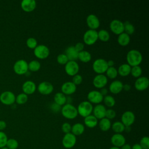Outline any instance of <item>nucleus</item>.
I'll list each match as a JSON object with an SVG mask.
<instances>
[{"label":"nucleus","instance_id":"nucleus-1","mask_svg":"<svg viewBox=\"0 0 149 149\" xmlns=\"http://www.w3.org/2000/svg\"><path fill=\"white\" fill-rule=\"evenodd\" d=\"M143 56L141 53L137 49H131L127 53L126 61L127 64L131 67L139 66L142 62Z\"/></svg>","mask_w":149,"mask_h":149},{"label":"nucleus","instance_id":"nucleus-2","mask_svg":"<svg viewBox=\"0 0 149 149\" xmlns=\"http://www.w3.org/2000/svg\"><path fill=\"white\" fill-rule=\"evenodd\" d=\"M62 116L68 119H73L78 115L77 108L72 104H65L61 109Z\"/></svg>","mask_w":149,"mask_h":149},{"label":"nucleus","instance_id":"nucleus-3","mask_svg":"<svg viewBox=\"0 0 149 149\" xmlns=\"http://www.w3.org/2000/svg\"><path fill=\"white\" fill-rule=\"evenodd\" d=\"M93 109V104L88 101H83L81 102L77 107L78 114L83 118L91 115Z\"/></svg>","mask_w":149,"mask_h":149},{"label":"nucleus","instance_id":"nucleus-4","mask_svg":"<svg viewBox=\"0 0 149 149\" xmlns=\"http://www.w3.org/2000/svg\"><path fill=\"white\" fill-rule=\"evenodd\" d=\"M108 68L107 61L102 58H98L93 63V69L97 74L105 73Z\"/></svg>","mask_w":149,"mask_h":149},{"label":"nucleus","instance_id":"nucleus-5","mask_svg":"<svg viewBox=\"0 0 149 149\" xmlns=\"http://www.w3.org/2000/svg\"><path fill=\"white\" fill-rule=\"evenodd\" d=\"M83 40L87 45H91L95 44L98 40V31L95 30H87L84 33Z\"/></svg>","mask_w":149,"mask_h":149},{"label":"nucleus","instance_id":"nucleus-6","mask_svg":"<svg viewBox=\"0 0 149 149\" xmlns=\"http://www.w3.org/2000/svg\"><path fill=\"white\" fill-rule=\"evenodd\" d=\"M28 70V63L24 59L17 60L13 65V70L19 75L26 74Z\"/></svg>","mask_w":149,"mask_h":149},{"label":"nucleus","instance_id":"nucleus-7","mask_svg":"<svg viewBox=\"0 0 149 149\" xmlns=\"http://www.w3.org/2000/svg\"><path fill=\"white\" fill-rule=\"evenodd\" d=\"M76 141V136H75L72 133H69L65 134L63 136L62 140V144L64 148L70 149L74 147Z\"/></svg>","mask_w":149,"mask_h":149},{"label":"nucleus","instance_id":"nucleus-8","mask_svg":"<svg viewBox=\"0 0 149 149\" xmlns=\"http://www.w3.org/2000/svg\"><path fill=\"white\" fill-rule=\"evenodd\" d=\"M34 54L37 58L44 59L49 56V49L47 46L43 44H40L34 49Z\"/></svg>","mask_w":149,"mask_h":149},{"label":"nucleus","instance_id":"nucleus-9","mask_svg":"<svg viewBox=\"0 0 149 149\" xmlns=\"http://www.w3.org/2000/svg\"><path fill=\"white\" fill-rule=\"evenodd\" d=\"M16 100L15 94L10 91H5L0 95V101L4 105H10L14 104Z\"/></svg>","mask_w":149,"mask_h":149},{"label":"nucleus","instance_id":"nucleus-10","mask_svg":"<svg viewBox=\"0 0 149 149\" xmlns=\"http://www.w3.org/2000/svg\"><path fill=\"white\" fill-rule=\"evenodd\" d=\"M65 70L67 74L73 76L79 71V65L75 61H69L65 65Z\"/></svg>","mask_w":149,"mask_h":149},{"label":"nucleus","instance_id":"nucleus-11","mask_svg":"<svg viewBox=\"0 0 149 149\" xmlns=\"http://www.w3.org/2000/svg\"><path fill=\"white\" fill-rule=\"evenodd\" d=\"M109 29L114 34L119 35L124 32L123 22L119 19H113L109 23Z\"/></svg>","mask_w":149,"mask_h":149},{"label":"nucleus","instance_id":"nucleus-12","mask_svg":"<svg viewBox=\"0 0 149 149\" xmlns=\"http://www.w3.org/2000/svg\"><path fill=\"white\" fill-rule=\"evenodd\" d=\"M135 121V115L130 111H126L124 112L121 116V122L125 126H132Z\"/></svg>","mask_w":149,"mask_h":149},{"label":"nucleus","instance_id":"nucleus-13","mask_svg":"<svg viewBox=\"0 0 149 149\" xmlns=\"http://www.w3.org/2000/svg\"><path fill=\"white\" fill-rule=\"evenodd\" d=\"M37 90L42 95H49L53 91L54 86L51 83L44 81L38 84Z\"/></svg>","mask_w":149,"mask_h":149},{"label":"nucleus","instance_id":"nucleus-14","mask_svg":"<svg viewBox=\"0 0 149 149\" xmlns=\"http://www.w3.org/2000/svg\"><path fill=\"white\" fill-rule=\"evenodd\" d=\"M104 96L98 90H91L87 94L88 101L91 104H99L103 101Z\"/></svg>","mask_w":149,"mask_h":149},{"label":"nucleus","instance_id":"nucleus-15","mask_svg":"<svg viewBox=\"0 0 149 149\" xmlns=\"http://www.w3.org/2000/svg\"><path fill=\"white\" fill-rule=\"evenodd\" d=\"M149 86V80L146 76H140L136 80L134 87L138 91H144Z\"/></svg>","mask_w":149,"mask_h":149},{"label":"nucleus","instance_id":"nucleus-16","mask_svg":"<svg viewBox=\"0 0 149 149\" xmlns=\"http://www.w3.org/2000/svg\"><path fill=\"white\" fill-rule=\"evenodd\" d=\"M108 83V78L105 74H98L93 80V84L94 86L97 88H102L105 87Z\"/></svg>","mask_w":149,"mask_h":149},{"label":"nucleus","instance_id":"nucleus-17","mask_svg":"<svg viewBox=\"0 0 149 149\" xmlns=\"http://www.w3.org/2000/svg\"><path fill=\"white\" fill-rule=\"evenodd\" d=\"M86 23L89 29L96 30L100 25V22L98 17L94 14H90L87 16Z\"/></svg>","mask_w":149,"mask_h":149},{"label":"nucleus","instance_id":"nucleus-18","mask_svg":"<svg viewBox=\"0 0 149 149\" xmlns=\"http://www.w3.org/2000/svg\"><path fill=\"white\" fill-rule=\"evenodd\" d=\"M77 86L72 81H66L61 86V91L65 95H70L75 93Z\"/></svg>","mask_w":149,"mask_h":149},{"label":"nucleus","instance_id":"nucleus-19","mask_svg":"<svg viewBox=\"0 0 149 149\" xmlns=\"http://www.w3.org/2000/svg\"><path fill=\"white\" fill-rule=\"evenodd\" d=\"M111 143L113 147L120 148L126 143L125 136L120 133H115L111 138Z\"/></svg>","mask_w":149,"mask_h":149},{"label":"nucleus","instance_id":"nucleus-20","mask_svg":"<svg viewBox=\"0 0 149 149\" xmlns=\"http://www.w3.org/2000/svg\"><path fill=\"white\" fill-rule=\"evenodd\" d=\"M106 108L105 107L101 104H97L93 109V115L97 119H101L104 118H105V113H106Z\"/></svg>","mask_w":149,"mask_h":149},{"label":"nucleus","instance_id":"nucleus-21","mask_svg":"<svg viewBox=\"0 0 149 149\" xmlns=\"http://www.w3.org/2000/svg\"><path fill=\"white\" fill-rule=\"evenodd\" d=\"M37 87L36 83L31 80H27L22 85V90L23 93L27 95L33 94L36 90Z\"/></svg>","mask_w":149,"mask_h":149},{"label":"nucleus","instance_id":"nucleus-22","mask_svg":"<svg viewBox=\"0 0 149 149\" xmlns=\"http://www.w3.org/2000/svg\"><path fill=\"white\" fill-rule=\"evenodd\" d=\"M22 9L26 12L33 11L36 8V1L35 0H23L21 2Z\"/></svg>","mask_w":149,"mask_h":149},{"label":"nucleus","instance_id":"nucleus-23","mask_svg":"<svg viewBox=\"0 0 149 149\" xmlns=\"http://www.w3.org/2000/svg\"><path fill=\"white\" fill-rule=\"evenodd\" d=\"M123 83L118 80H115L112 81L109 86V90L111 93L117 94L123 90Z\"/></svg>","mask_w":149,"mask_h":149},{"label":"nucleus","instance_id":"nucleus-24","mask_svg":"<svg viewBox=\"0 0 149 149\" xmlns=\"http://www.w3.org/2000/svg\"><path fill=\"white\" fill-rule=\"evenodd\" d=\"M68 57L69 61H75L78 59L79 52L76 50L73 45L68 47L64 53Z\"/></svg>","mask_w":149,"mask_h":149},{"label":"nucleus","instance_id":"nucleus-25","mask_svg":"<svg viewBox=\"0 0 149 149\" xmlns=\"http://www.w3.org/2000/svg\"><path fill=\"white\" fill-rule=\"evenodd\" d=\"M84 123L88 128H94L98 125V119L93 115L91 114L84 118Z\"/></svg>","mask_w":149,"mask_h":149},{"label":"nucleus","instance_id":"nucleus-26","mask_svg":"<svg viewBox=\"0 0 149 149\" xmlns=\"http://www.w3.org/2000/svg\"><path fill=\"white\" fill-rule=\"evenodd\" d=\"M85 130V127L83 124L81 123H76L72 126L71 132L75 136L81 135Z\"/></svg>","mask_w":149,"mask_h":149},{"label":"nucleus","instance_id":"nucleus-27","mask_svg":"<svg viewBox=\"0 0 149 149\" xmlns=\"http://www.w3.org/2000/svg\"><path fill=\"white\" fill-rule=\"evenodd\" d=\"M117 70L118 73L120 76L123 77L127 76L129 74H130L131 66L127 63H123L119 66Z\"/></svg>","mask_w":149,"mask_h":149},{"label":"nucleus","instance_id":"nucleus-28","mask_svg":"<svg viewBox=\"0 0 149 149\" xmlns=\"http://www.w3.org/2000/svg\"><path fill=\"white\" fill-rule=\"evenodd\" d=\"M117 41L120 45L126 46L129 44L130 41V37L129 35L123 32L118 35Z\"/></svg>","mask_w":149,"mask_h":149},{"label":"nucleus","instance_id":"nucleus-29","mask_svg":"<svg viewBox=\"0 0 149 149\" xmlns=\"http://www.w3.org/2000/svg\"><path fill=\"white\" fill-rule=\"evenodd\" d=\"M54 101L56 104L63 106L66 102V96L62 92H58L54 96Z\"/></svg>","mask_w":149,"mask_h":149},{"label":"nucleus","instance_id":"nucleus-30","mask_svg":"<svg viewBox=\"0 0 149 149\" xmlns=\"http://www.w3.org/2000/svg\"><path fill=\"white\" fill-rule=\"evenodd\" d=\"M111 120L106 118H104L100 119L98 126L101 130L103 132H107L111 128Z\"/></svg>","mask_w":149,"mask_h":149},{"label":"nucleus","instance_id":"nucleus-31","mask_svg":"<svg viewBox=\"0 0 149 149\" xmlns=\"http://www.w3.org/2000/svg\"><path fill=\"white\" fill-rule=\"evenodd\" d=\"M78 59L82 62L87 63L91 61V55L88 51L83 50V51L79 52Z\"/></svg>","mask_w":149,"mask_h":149},{"label":"nucleus","instance_id":"nucleus-32","mask_svg":"<svg viewBox=\"0 0 149 149\" xmlns=\"http://www.w3.org/2000/svg\"><path fill=\"white\" fill-rule=\"evenodd\" d=\"M111 128L115 133H122L125 131V126L120 121H116L111 125Z\"/></svg>","mask_w":149,"mask_h":149},{"label":"nucleus","instance_id":"nucleus-33","mask_svg":"<svg viewBox=\"0 0 149 149\" xmlns=\"http://www.w3.org/2000/svg\"><path fill=\"white\" fill-rule=\"evenodd\" d=\"M110 38L109 32L105 29H101L98 31V39L103 42L108 41Z\"/></svg>","mask_w":149,"mask_h":149},{"label":"nucleus","instance_id":"nucleus-34","mask_svg":"<svg viewBox=\"0 0 149 149\" xmlns=\"http://www.w3.org/2000/svg\"><path fill=\"white\" fill-rule=\"evenodd\" d=\"M124 32L128 35H132L135 31V27L133 24L129 21H126L123 23Z\"/></svg>","mask_w":149,"mask_h":149},{"label":"nucleus","instance_id":"nucleus-35","mask_svg":"<svg viewBox=\"0 0 149 149\" xmlns=\"http://www.w3.org/2000/svg\"><path fill=\"white\" fill-rule=\"evenodd\" d=\"M105 73H106L105 76H107V77L111 79H115L118 74L117 69L115 68L114 66L108 67L107 70L105 72Z\"/></svg>","mask_w":149,"mask_h":149},{"label":"nucleus","instance_id":"nucleus-36","mask_svg":"<svg viewBox=\"0 0 149 149\" xmlns=\"http://www.w3.org/2000/svg\"><path fill=\"white\" fill-rule=\"evenodd\" d=\"M41 68V63L37 60H33L28 63V69L31 72H37Z\"/></svg>","mask_w":149,"mask_h":149},{"label":"nucleus","instance_id":"nucleus-37","mask_svg":"<svg viewBox=\"0 0 149 149\" xmlns=\"http://www.w3.org/2000/svg\"><path fill=\"white\" fill-rule=\"evenodd\" d=\"M103 101L105 105L109 108H111L115 105V100L114 97L111 95H107L104 96L103 98Z\"/></svg>","mask_w":149,"mask_h":149},{"label":"nucleus","instance_id":"nucleus-38","mask_svg":"<svg viewBox=\"0 0 149 149\" xmlns=\"http://www.w3.org/2000/svg\"><path fill=\"white\" fill-rule=\"evenodd\" d=\"M130 74L134 77L138 78V77H140L141 74H142V69H141V68L139 65L131 67Z\"/></svg>","mask_w":149,"mask_h":149},{"label":"nucleus","instance_id":"nucleus-39","mask_svg":"<svg viewBox=\"0 0 149 149\" xmlns=\"http://www.w3.org/2000/svg\"><path fill=\"white\" fill-rule=\"evenodd\" d=\"M28 100V95L24 93H20L16 97L15 102L19 105H22L27 102Z\"/></svg>","mask_w":149,"mask_h":149},{"label":"nucleus","instance_id":"nucleus-40","mask_svg":"<svg viewBox=\"0 0 149 149\" xmlns=\"http://www.w3.org/2000/svg\"><path fill=\"white\" fill-rule=\"evenodd\" d=\"M6 147L8 149H17L19 147V142L15 139H8Z\"/></svg>","mask_w":149,"mask_h":149},{"label":"nucleus","instance_id":"nucleus-41","mask_svg":"<svg viewBox=\"0 0 149 149\" xmlns=\"http://www.w3.org/2000/svg\"><path fill=\"white\" fill-rule=\"evenodd\" d=\"M26 45L30 49H34L37 45V40L34 37H29L26 40Z\"/></svg>","mask_w":149,"mask_h":149},{"label":"nucleus","instance_id":"nucleus-42","mask_svg":"<svg viewBox=\"0 0 149 149\" xmlns=\"http://www.w3.org/2000/svg\"><path fill=\"white\" fill-rule=\"evenodd\" d=\"M8 140V138L6 134L3 131H0V148L6 147Z\"/></svg>","mask_w":149,"mask_h":149},{"label":"nucleus","instance_id":"nucleus-43","mask_svg":"<svg viewBox=\"0 0 149 149\" xmlns=\"http://www.w3.org/2000/svg\"><path fill=\"white\" fill-rule=\"evenodd\" d=\"M139 144L143 149H149V138L148 136L143 137L140 141Z\"/></svg>","mask_w":149,"mask_h":149},{"label":"nucleus","instance_id":"nucleus-44","mask_svg":"<svg viewBox=\"0 0 149 149\" xmlns=\"http://www.w3.org/2000/svg\"><path fill=\"white\" fill-rule=\"evenodd\" d=\"M56 60H57V62L61 65H65L69 61V59L67 56L65 54H59L57 56Z\"/></svg>","mask_w":149,"mask_h":149},{"label":"nucleus","instance_id":"nucleus-45","mask_svg":"<svg viewBox=\"0 0 149 149\" xmlns=\"http://www.w3.org/2000/svg\"><path fill=\"white\" fill-rule=\"evenodd\" d=\"M116 115V113L115 111L112 108H108L106 110L105 113V118L111 120L115 118Z\"/></svg>","mask_w":149,"mask_h":149},{"label":"nucleus","instance_id":"nucleus-46","mask_svg":"<svg viewBox=\"0 0 149 149\" xmlns=\"http://www.w3.org/2000/svg\"><path fill=\"white\" fill-rule=\"evenodd\" d=\"M61 129L62 132L65 133H69L71 132V129H72V126L71 125L68 123V122H65L62 125Z\"/></svg>","mask_w":149,"mask_h":149},{"label":"nucleus","instance_id":"nucleus-47","mask_svg":"<svg viewBox=\"0 0 149 149\" xmlns=\"http://www.w3.org/2000/svg\"><path fill=\"white\" fill-rule=\"evenodd\" d=\"M83 81V77L82 76L79 74H77L74 76H73L72 78V82L77 86V85L80 84Z\"/></svg>","mask_w":149,"mask_h":149},{"label":"nucleus","instance_id":"nucleus-48","mask_svg":"<svg viewBox=\"0 0 149 149\" xmlns=\"http://www.w3.org/2000/svg\"><path fill=\"white\" fill-rule=\"evenodd\" d=\"M74 48L76 49V50L79 52L80 51H82L84 50V45L83 42H79L77 43L76 44V45L74 46Z\"/></svg>","mask_w":149,"mask_h":149},{"label":"nucleus","instance_id":"nucleus-49","mask_svg":"<svg viewBox=\"0 0 149 149\" xmlns=\"http://www.w3.org/2000/svg\"><path fill=\"white\" fill-rule=\"evenodd\" d=\"M51 109L54 112H58L61 109V106H60V105L56 104V103L54 102L51 105Z\"/></svg>","mask_w":149,"mask_h":149},{"label":"nucleus","instance_id":"nucleus-50","mask_svg":"<svg viewBox=\"0 0 149 149\" xmlns=\"http://www.w3.org/2000/svg\"><path fill=\"white\" fill-rule=\"evenodd\" d=\"M6 123L4 120H0V131H2L6 127Z\"/></svg>","mask_w":149,"mask_h":149},{"label":"nucleus","instance_id":"nucleus-51","mask_svg":"<svg viewBox=\"0 0 149 149\" xmlns=\"http://www.w3.org/2000/svg\"><path fill=\"white\" fill-rule=\"evenodd\" d=\"M100 93H101V94L104 97V96H105V95H107V93H108V90H107L106 88L103 87V88H101V90H100Z\"/></svg>","mask_w":149,"mask_h":149},{"label":"nucleus","instance_id":"nucleus-52","mask_svg":"<svg viewBox=\"0 0 149 149\" xmlns=\"http://www.w3.org/2000/svg\"><path fill=\"white\" fill-rule=\"evenodd\" d=\"M131 88V86L129 84H125L123 85V90L125 91H129Z\"/></svg>","mask_w":149,"mask_h":149},{"label":"nucleus","instance_id":"nucleus-53","mask_svg":"<svg viewBox=\"0 0 149 149\" xmlns=\"http://www.w3.org/2000/svg\"><path fill=\"white\" fill-rule=\"evenodd\" d=\"M131 149H143L142 147L140 146V145L139 144V143H136L134 144H133L132 146V148Z\"/></svg>","mask_w":149,"mask_h":149},{"label":"nucleus","instance_id":"nucleus-54","mask_svg":"<svg viewBox=\"0 0 149 149\" xmlns=\"http://www.w3.org/2000/svg\"><path fill=\"white\" fill-rule=\"evenodd\" d=\"M132 148V146L129 144H126L125 143V144H123L121 147L120 149H131Z\"/></svg>","mask_w":149,"mask_h":149},{"label":"nucleus","instance_id":"nucleus-55","mask_svg":"<svg viewBox=\"0 0 149 149\" xmlns=\"http://www.w3.org/2000/svg\"><path fill=\"white\" fill-rule=\"evenodd\" d=\"M115 64V62L113 60H108L107 61V65H108V67H112V66H113Z\"/></svg>","mask_w":149,"mask_h":149},{"label":"nucleus","instance_id":"nucleus-56","mask_svg":"<svg viewBox=\"0 0 149 149\" xmlns=\"http://www.w3.org/2000/svg\"><path fill=\"white\" fill-rule=\"evenodd\" d=\"M72 102V98L70 96H67L66 97V104H71Z\"/></svg>","mask_w":149,"mask_h":149},{"label":"nucleus","instance_id":"nucleus-57","mask_svg":"<svg viewBox=\"0 0 149 149\" xmlns=\"http://www.w3.org/2000/svg\"><path fill=\"white\" fill-rule=\"evenodd\" d=\"M131 130V128H130V126H125V131H126V132H130Z\"/></svg>","mask_w":149,"mask_h":149},{"label":"nucleus","instance_id":"nucleus-58","mask_svg":"<svg viewBox=\"0 0 149 149\" xmlns=\"http://www.w3.org/2000/svg\"><path fill=\"white\" fill-rule=\"evenodd\" d=\"M109 149H120V148L119 147H111V148H109Z\"/></svg>","mask_w":149,"mask_h":149},{"label":"nucleus","instance_id":"nucleus-59","mask_svg":"<svg viewBox=\"0 0 149 149\" xmlns=\"http://www.w3.org/2000/svg\"><path fill=\"white\" fill-rule=\"evenodd\" d=\"M0 149H8L6 147H3V148H0Z\"/></svg>","mask_w":149,"mask_h":149}]
</instances>
